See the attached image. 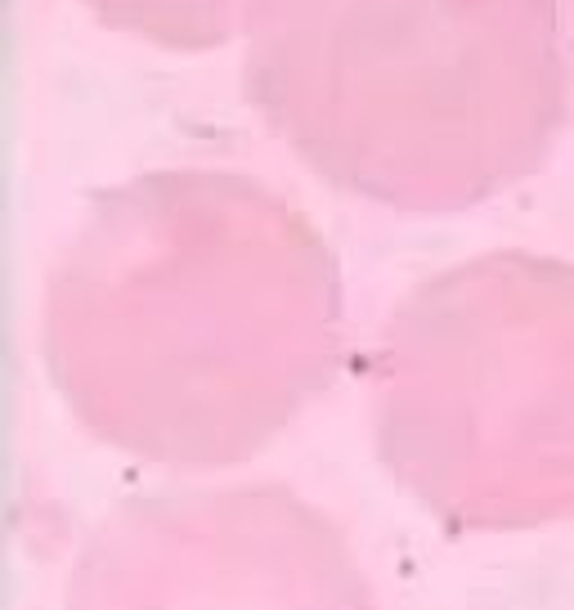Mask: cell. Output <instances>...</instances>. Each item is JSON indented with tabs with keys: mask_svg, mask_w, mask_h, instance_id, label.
Wrapping results in <instances>:
<instances>
[{
	"mask_svg": "<svg viewBox=\"0 0 574 610\" xmlns=\"http://www.w3.org/2000/svg\"><path fill=\"white\" fill-rule=\"evenodd\" d=\"M337 261L243 171H148L95 193L45 292V355L117 449L216 467L261 449L328 382Z\"/></svg>",
	"mask_w": 574,
	"mask_h": 610,
	"instance_id": "cell-1",
	"label": "cell"
},
{
	"mask_svg": "<svg viewBox=\"0 0 574 610\" xmlns=\"http://www.w3.org/2000/svg\"><path fill=\"white\" fill-rule=\"evenodd\" d=\"M243 86L341 193L467 211L566 131L561 0H252Z\"/></svg>",
	"mask_w": 574,
	"mask_h": 610,
	"instance_id": "cell-2",
	"label": "cell"
},
{
	"mask_svg": "<svg viewBox=\"0 0 574 610\" xmlns=\"http://www.w3.org/2000/svg\"><path fill=\"white\" fill-rule=\"evenodd\" d=\"M400 485L471 530L574 512V265L485 252L413 288L373 364Z\"/></svg>",
	"mask_w": 574,
	"mask_h": 610,
	"instance_id": "cell-3",
	"label": "cell"
},
{
	"mask_svg": "<svg viewBox=\"0 0 574 610\" xmlns=\"http://www.w3.org/2000/svg\"><path fill=\"white\" fill-rule=\"evenodd\" d=\"M77 610H364V593L287 498L198 494L126 512L90 552Z\"/></svg>",
	"mask_w": 574,
	"mask_h": 610,
	"instance_id": "cell-4",
	"label": "cell"
},
{
	"mask_svg": "<svg viewBox=\"0 0 574 610\" xmlns=\"http://www.w3.org/2000/svg\"><path fill=\"white\" fill-rule=\"evenodd\" d=\"M90 18L175 54H207L243 41L252 0H77Z\"/></svg>",
	"mask_w": 574,
	"mask_h": 610,
	"instance_id": "cell-5",
	"label": "cell"
}]
</instances>
